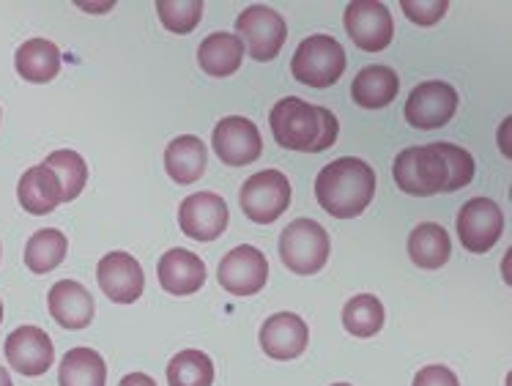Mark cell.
<instances>
[{
    "label": "cell",
    "mask_w": 512,
    "mask_h": 386,
    "mask_svg": "<svg viewBox=\"0 0 512 386\" xmlns=\"http://www.w3.org/2000/svg\"><path fill=\"white\" fill-rule=\"evenodd\" d=\"M269 126L277 146L285 151H307L321 154L332 148L340 135L337 115L329 107L304 102L299 96H285L269 113Z\"/></svg>",
    "instance_id": "obj_1"
},
{
    "label": "cell",
    "mask_w": 512,
    "mask_h": 386,
    "mask_svg": "<svg viewBox=\"0 0 512 386\" xmlns=\"http://www.w3.org/2000/svg\"><path fill=\"white\" fill-rule=\"evenodd\" d=\"M376 198V170L359 157H340L315 178V200L335 220H354Z\"/></svg>",
    "instance_id": "obj_2"
},
{
    "label": "cell",
    "mask_w": 512,
    "mask_h": 386,
    "mask_svg": "<svg viewBox=\"0 0 512 386\" xmlns=\"http://www.w3.org/2000/svg\"><path fill=\"white\" fill-rule=\"evenodd\" d=\"M392 176H395V184L414 198H430V195L447 192L450 187V167L436 143L403 148L395 157Z\"/></svg>",
    "instance_id": "obj_3"
},
{
    "label": "cell",
    "mask_w": 512,
    "mask_h": 386,
    "mask_svg": "<svg viewBox=\"0 0 512 386\" xmlns=\"http://www.w3.org/2000/svg\"><path fill=\"white\" fill-rule=\"evenodd\" d=\"M332 241L321 222L315 220H293L280 233V261L288 272L299 277L318 274L329 261Z\"/></svg>",
    "instance_id": "obj_4"
},
{
    "label": "cell",
    "mask_w": 512,
    "mask_h": 386,
    "mask_svg": "<svg viewBox=\"0 0 512 386\" xmlns=\"http://www.w3.org/2000/svg\"><path fill=\"white\" fill-rule=\"evenodd\" d=\"M345 50L343 44L326 36L315 33L307 36L291 58V74L296 83L310 85V88H332L345 72Z\"/></svg>",
    "instance_id": "obj_5"
},
{
    "label": "cell",
    "mask_w": 512,
    "mask_h": 386,
    "mask_svg": "<svg viewBox=\"0 0 512 386\" xmlns=\"http://www.w3.org/2000/svg\"><path fill=\"white\" fill-rule=\"evenodd\" d=\"M236 36L244 44V53H250V58L269 63L285 47L288 25H285L283 14H277L263 3H255L236 17Z\"/></svg>",
    "instance_id": "obj_6"
},
{
    "label": "cell",
    "mask_w": 512,
    "mask_h": 386,
    "mask_svg": "<svg viewBox=\"0 0 512 386\" xmlns=\"http://www.w3.org/2000/svg\"><path fill=\"white\" fill-rule=\"evenodd\" d=\"M244 217L258 225H272L291 206V181L280 170H261L244 181L239 192Z\"/></svg>",
    "instance_id": "obj_7"
},
{
    "label": "cell",
    "mask_w": 512,
    "mask_h": 386,
    "mask_svg": "<svg viewBox=\"0 0 512 386\" xmlns=\"http://www.w3.org/2000/svg\"><path fill=\"white\" fill-rule=\"evenodd\" d=\"M343 25L351 42L365 53H381L395 39V20L381 0H354L345 6Z\"/></svg>",
    "instance_id": "obj_8"
},
{
    "label": "cell",
    "mask_w": 512,
    "mask_h": 386,
    "mask_svg": "<svg viewBox=\"0 0 512 386\" xmlns=\"http://www.w3.org/2000/svg\"><path fill=\"white\" fill-rule=\"evenodd\" d=\"M455 228H458V239L466 250L474 255H485L496 247V241L502 239L504 211L491 198H471L460 209Z\"/></svg>",
    "instance_id": "obj_9"
},
{
    "label": "cell",
    "mask_w": 512,
    "mask_h": 386,
    "mask_svg": "<svg viewBox=\"0 0 512 386\" xmlns=\"http://www.w3.org/2000/svg\"><path fill=\"white\" fill-rule=\"evenodd\" d=\"M217 280L230 296H255L263 291V285L269 280V261L258 247L252 244H241L233 247L228 255H222L220 266H217Z\"/></svg>",
    "instance_id": "obj_10"
},
{
    "label": "cell",
    "mask_w": 512,
    "mask_h": 386,
    "mask_svg": "<svg viewBox=\"0 0 512 386\" xmlns=\"http://www.w3.org/2000/svg\"><path fill=\"white\" fill-rule=\"evenodd\" d=\"M458 113V91L450 83L428 80L419 83L406 102V121L414 129H441Z\"/></svg>",
    "instance_id": "obj_11"
},
{
    "label": "cell",
    "mask_w": 512,
    "mask_h": 386,
    "mask_svg": "<svg viewBox=\"0 0 512 386\" xmlns=\"http://www.w3.org/2000/svg\"><path fill=\"white\" fill-rule=\"evenodd\" d=\"M211 146H214V154L220 157V162H225L228 167H247L261 159L263 137L250 118L228 115L214 126Z\"/></svg>",
    "instance_id": "obj_12"
},
{
    "label": "cell",
    "mask_w": 512,
    "mask_h": 386,
    "mask_svg": "<svg viewBox=\"0 0 512 386\" xmlns=\"http://www.w3.org/2000/svg\"><path fill=\"white\" fill-rule=\"evenodd\" d=\"M228 222V203L217 192H195L178 206V228L195 241H217Z\"/></svg>",
    "instance_id": "obj_13"
},
{
    "label": "cell",
    "mask_w": 512,
    "mask_h": 386,
    "mask_svg": "<svg viewBox=\"0 0 512 386\" xmlns=\"http://www.w3.org/2000/svg\"><path fill=\"white\" fill-rule=\"evenodd\" d=\"M96 280L107 299L115 304H135L146 291L143 266L129 252H110L96 266Z\"/></svg>",
    "instance_id": "obj_14"
},
{
    "label": "cell",
    "mask_w": 512,
    "mask_h": 386,
    "mask_svg": "<svg viewBox=\"0 0 512 386\" xmlns=\"http://www.w3.org/2000/svg\"><path fill=\"white\" fill-rule=\"evenodd\" d=\"M6 359L20 376H44L55 362V345L39 326H20L6 337Z\"/></svg>",
    "instance_id": "obj_15"
},
{
    "label": "cell",
    "mask_w": 512,
    "mask_h": 386,
    "mask_svg": "<svg viewBox=\"0 0 512 386\" xmlns=\"http://www.w3.org/2000/svg\"><path fill=\"white\" fill-rule=\"evenodd\" d=\"M310 329L296 313H274L261 326V348L263 354L272 356L277 362H291L307 351Z\"/></svg>",
    "instance_id": "obj_16"
},
{
    "label": "cell",
    "mask_w": 512,
    "mask_h": 386,
    "mask_svg": "<svg viewBox=\"0 0 512 386\" xmlns=\"http://www.w3.org/2000/svg\"><path fill=\"white\" fill-rule=\"evenodd\" d=\"M47 307H50L55 324L63 329H85L94 321L96 313L94 296L77 280L55 282L47 293Z\"/></svg>",
    "instance_id": "obj_17"
},
{
    "label": "cell",
    "mask_w": 512,
    "mask_h": 386,
    "mask_svg": "<svg viewBox=\"0 0 512 386\" xmlns=\"http://www.w3.org/2000/svg\"><path fill=\"white\" fill-rule=\"evenodd\" d=\"M159 285L170 296H192L203 288L206 282V263L200 261L195 252L189 250H168L157 263Z\"/></svg>",
    "instance_id": "obj_18"
},
{
    "label": "cell",
    "mask_w": 512,
    "mask_h": 386,
    "mask_svg": "<svg viewBox=\"0 0 512 386\" xmlns=\"http://www.w3.org/2000/svg\"><path fill=\"white\" fill-rule=\"evenodd\" d=\"M17 200H20L22 211H28L33 217L53 214L63 203L61 181L47 165L28 167L17 184Z\"/></svg>",
    "instance_id": "obj_19"
},
{
    "label": "cell",
    "mask_w": 512,
    "mask_h": 386,
    "mask_svg": "<svg viewBox=\"0 0 512 386\" xmlns=\"http://www.w3.org/2000/svg\"><path fill=\"white\" fill-rule=\"evenodd\" d=\"M206 167H209V151L200 137L181 135L170 140V146L165 148V170L181 187H189L203 178Z\"/></svg>",
    "instance_id": "obj_20"
},
{
    "label": "cell",
    "mask_w": 512,
    "mask_h": 386,
    "mask_svg": "<svg viewBox=\"0 0 512 386\" xmlns=\"http://www.w3.org/2000/svg\"><path fill=\"white\" fill-rule=\"evenodd\" d=\"M400 91V77L389 66H365L351 83V99L365 110H381L395 102Z\"/></svg>",
    "instance_id": "obj_21"
},
{
    "label": "cell",
    "mask_w": 512,
    "mask_h": 386,
    "mask_svg": "<svg viewBox=\"0 0 512 386\" xmlns=\"http://www.w3.org/2000/svg\"><path fill=\"white\" fill-rule=\"evenodd\" d=\"M244 61V44L236 33L220 31L206 36L198 47V63L209 77H230L241 69Z\"/></svg>",
    "instance_id": "obj_22"
},
{
    "label": "cell",
    "mask_w": 512,
    "mask_h": 386,
    "mask_svg": "<svg viewBox=\"0 0 512 386\" xmlns=\"http://www.w3.org/2000/svg\"><path fill=\"white\" fill-rule=\"evenodd\" d=\"M14 69L25 83H50L61 72V50L47 39H28L14 55Z\"/></svg>",
    "instance_id": "obj_23"
},
{
    "label": "cell",
    "mask_w": 512,
    "mask_h": 386,
    "mask_svg": "<svg viewBox=\"0 0 512 386\" xmlns=\"http://www.w3.org/2000/svg\"><path fill=\"white\" fill-rule=\"evenodd\" d=\"M452 241L450 233L436 222H422L408 233V258L417 263L419 269L436 272L450 261Z\"/></svg>",
    "instance_id": "obj_24"
},
{
    "label": "cell",
    "mask_w": 512,
    "mask_h": 386,
    "mask_svg": "<svg viewBox=\"0 0 512 386\" xmlns=\"http://www.w3.org/2000/svg\"><path fill=\"white\" fill-rule=\"evenodd\" d=\"M107 365L94 348L66 351L58 367V386H105Z\"/></svg>",
    "instance_id": "obj_25"
},
{
    "label": "cell",
    "mask_w": 512,
    "mask_h": 386,
    "mask_svg": "<svg viewBox=\"0 0 512 386\" xmlns=\"http://www.w3.org/2000/svg\"><path fill=\"white\" fill-rule=\"evenodd\" d=\"M66 252H69L66 233L55 228L36 230L28 239V244H25V266L33 274H50L61 266Z\"/></svg>",
    "instance_id": "obj_26"
},
{
    "label": "cell",
    "mask_w": 512,
    "mask_h": 386,
    "mask_svg": "<svg viewBox=\"0 0 512 386\" xmlns=\"http://www.w3.org/2000/svg\"><path fill=\"white\" fill-rule=\"evenodd\" d=\"M345 332L354 337H373L384 329V304L373 293H359L343 307Z\"/></svg>",
    "instance_id": "obj_27"
},
{
    "label": "cell",
    "mask_w": 512,
    "mask_h": 386,
    "mask_svg": "<svg viewBox=\"0 0 512 386\" xmlns=\"http://www.w3.org/2000/svg\"><path fill=\"white\" fill-rule=\"evenodd\" d=\"M214 384V362L203 351L187 348L170 359L168 386H211Z\"/></svg>",
    "instance_id": "obj_28"
},
{
    "label": "cell",
    "mask_w": 512,
    "mask_h": 386,
    "mask_svg": "<svg viewBox=\"0 0 512 386\" xmlns=\"http://www.w3.org/2000/svg\"><path fill=\"white\" fill-rule=\"evenodd\" d=\"M44 165L53 170L58 181H61V198L63 203H69V200L80 198V192L88 184V165H85V159L77 154V151H53L50 157L44 159Z\"/></svg>",
    "instance_id": "obj_29"
},
{
    "label": "cell",
    "mask_w": 512,
    "mask_h": 386,
    "mask_svg": "<svg viewBox=\"0 0 512 386\" xmlns=\"http://www.w3.org/2000/svg\"><path fill=\"white\" fill-rule=\"evenodd\" d=\"M159 22L176 36H187L203 20V0H157Z\"/></svg>",
    "instance_id": "obj_30"
},
{
    "label": "cell",
    "mask_w": 512,
    "mask_h": 386,
    "mask_svg": "<svg viewBox=\"0 0 512 386\" xmlns=\"http://www.w3.org/2000/svg\"><path fill=\"white\" fill-rule=\"evenodd\" d=\"M439 151L447 159V167H450V187L447 192H458V189L469 187L474 181V173H477V162L471 157L466 148L452 146V143H436Z\"/></svg>",
    "instance_id": "obj_31"
},
{
    "label": "cell",
    "mask_w": 512,
    "mask_h": 386,
    "mask_svg": "<svg viewBox=\"0 0 512 386\" xmlns=\"http://www.w3.org/2000/svg\"><path fill=\"white\" fill-rule=\"evenodd\" d=\"M400 9L408 20L417 22L419 28H430L444 20V14L450 11V0H403Z\"/></svg>",
    "instance_id": "obj_32"
},
{
    "label": "cell",
    "mask_w": 512,
    "mask_h": 386,
    "mask_svg": "<svg viewBox=\"0 0 512 386\" xmlns=\"http://www.w3.org/2000/svg\"><path fill=\"white\" fill-rule=\"evenodd\" d=\"M411 386H460V381L450 367L428 365L422 367V370H417V376H414Z\"/></svg>",
    "instance_id": "obj_33"
},
{
    "label": "cell",
    "mask_w": 512,
    "mask_h": 386,
    "mask_svg": "<svg viewBox=\"0 0 512 386\" xmlns=\"http://www.w3.org/2000/svg\"><path fill=\"white\" fill-rule=\"evenodd\" d=\"M118 386H157V381L146 373H129V376L121 378V384Z\"/></svg>",
    "instance_id": "obj_34"
},
{
    "label": "cell",
    "mask_w": 512,
    "mask_h": 386,
    "mask_svg": "<svg viewBox=\"0 0 512 386\" xmlns=\"http://www.w3.org/2000/svg\"><path fill=\"white\" fill-rule=\"evenodd\" d=\"M510 124H512V118H507L502 129H499V148H502L504 157H510V151H507V129H510Z\"/></svg>",
    "instance_id": "obj_35"
},
{
    "label": "cell",
    "mask_w": 512,
    "mask_h": 386,
    "mask_svg": "<svg viewBox=\"0 0 512 386\" xmlns=\"http://www.w3.org/2000/svg\"><path fill=\"white\" fill-rule=\"evenodd\" d=\"M0 386H14V384H11L9 370H6V367H3V365H0Z\"/></svg>",
    "instance_id": "obj_36"
},
{
    "label": "cell",
    "mask_w": 512,
    "mask_h": 386,
    "mask_svg": "<svg viewBox=\"0 0 512 386\" xmlns=\"http://www.w3.org/2000/svg\"><path fill=\"white\" fill-rule=\"evenodd\" d=\"M0 321H3V302H0Z\"/></svg>",
    "instance_id": "obj_37"
},
{
    "label": "cell",
    "mask_w": 512,
    "mask_h": 386,
    "mask_svg": "<svg viewBox=\"0 0 512 386\" xmlns=\"http://www.w3.org/2000/svg\"><path fill=\"white\" fill-rule=\"evenodd\" d=\"M332 386H351V384H332Z\"/></svg>",
    "instance_id": "obj_38"
},
{
    "label": "cell",
    "mask_w": 512,
    "mask_h": 386,
    "mask_svg": "<svg viewBox=\"0 0 512 386\" xmlns=\"http://www.w3.org/2000/svg\"><path fill=\"white\" fill-rule=\"evenodd\" d=\"M0 255H3V247H0Z\"/></svg>",
    "instance_id": "obj_39"
}]
</instances>
